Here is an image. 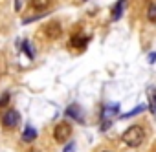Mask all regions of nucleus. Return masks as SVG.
Listing matches in <instances>:
<instances>
[{
  "mask_svg": "<svg viewBox=\"0 0 156 152\" xmlns=\"http://www.w3.org/2000/svg\"><path fill=\"white\" fill-rule=\"evenodd\" d=\"M143 139H145V130H143L141 125H132V126H129V128L121 134V141H123L127 147H132V148L140 147V145L143 143Z\"/></svg>",
  "mask_w": 156,
  "mask_h": 152,
  "instance_id": "nucleus-1",
  "label": "nucleus"
},
{
  "mask_svg": "<svg viewBox=\"0 0 156 152\" xmlns=\"http://www.w3.org/2000/svg\"><path fill=\"white\" fill-rule=\"evenodd\" d=\"M70 136H72V125L68 121H61V123L55 125V128H53V139L57 143H66L70 139Z\"/></svg>",
  "mask_w": 156,
  "mask_h": 152,
  "instance_id": "nucleus-2",
  "label": "nucleus"
},
{
  "mask_svg": "<svg viewBox=\"0 0 156 152\" xmlns=\"http://www.w3.org/2000/svg\"><path fill=\"white\" fill-rule=\"evenodd\" d=\"M61 33H62V28H61V24H59L57 20H51V22H48V24L44 26V35H46L50 40L59 39Z\"/></svg>",
  "mask_w": 156,
  "mask_h": 152,
  "instance_id": "nucleus-3",
  "label": "nucleus"
},
{
  "mask_svg": "<svg viewBox=\"0 0 156 152\" xmlns=\"http://www.w3.org/2000/svg\"><path fill=\"white\" fill-rule=\"evenodd\" d=\"M19 119H20V116H19L17 110H8V112L2 116V125H4L6 128H13V126L19 125Z\"/></svg>",
  "mask_w": 156,
  "mask_h": 152,
  "instance_id": "nucleus-4",
  "label": "nucleus"
},
{
  "mask_svg": "<svg viewBox=\"0 0 156 152\" xmlns=\"http://www.w3.org/2000/svg\"><path fill=\"white\" fill-rule=\"evenodd\" d=\"M68 117H72V119H75V121H79V123H83V112H81V108H79V105H70L68 108H66V112H64Z\"/></svg>",
  "mask_w": 156,
  "mask_h": 152,
  "instance_id": "nucleus-5",
  "label": "nucleus"
},
{
  "mask_svg": "<svg viewBox=\"0 0 156 152\" xmlns=\"http://www.w3.org/2000/svg\"><path fill=\"white\" fill-rule=\"evenodd\" d=\"M87 44H88V37L87 35H73L70 39V46L75 48V50H83Z\"/></svg>",
  "mask_w": 156,
  "mask_h": 152,
  "instance_id": "nucleus-6",
  "label": "nucleus"
},
{
  "mask_svg": "<svg viewBox=\"0 0 156 152\" xmlns=\"http://www.w3.org/2000/svg\"><path fill=\"white\" fill-rule=\"evenodd\" d=\"M147 99H149V112L156 114V88L154 86L147 90Z\"/></svg>",
  "mask_w": 156,
  "mask_h": 152,
  "instance_id": "nucleus-7",
  "label": "nucleus"
},
{
  "mask_svg": "<svg viewBox=\"0 0 156 152\" xmlns=\"http://www.w3.org/2000/svg\"><path fill=\"white\" fill-rule=\"evenodd\" d=\"M50 4H51V0H31L30 2L31 9H35V11H44L50 8Z\"/></svg>",
  "mask_w": 156,
  "mask_h": 152,
  "instance_id": "nucleus-8",
  "label": "nucleus"
},
{
  "mask_svg": "<svg viewBox=\"0 0 156 152\" xmlns=\"http://www.w3.org/2000/svg\"><path fill=\"white\" fill-rule=\"evenodd\" d=\"M22 139L24 141H28V143H31V141H35L37 139V130L31 126V125H28L26 128H24V134H22Z\"/></svg>",
  "mask_w": 156,
  "mask_h": 152,
  "instance_id": "nucleus-9",
  "label": "nucleus"
},
{
  "mask_svg": "<svg viewBox=\"0 0 156 152\" xmlns=\"http://www.w3.org/2000/svg\"><path fill=\"white\" fill-rule=\"evenodd\" d=\"M125 4H127V0H119V2L114 6V9H112V19L114 20H118L121 15H123V9H125Z\"/></svg>",
  "mask_w": 156,
  "mask_h": 152,
  "instance_id": "nucleus-10",
  "label": "nucleus"
},
{
  "mask_svg": "<svg viewBox=\"0 0 156 152\" xmlns=\"http://www.w3.org/2000/svg\"><path fill=\"white\" fill-rule=\"evenodd\" d=\"M147 19L151 22H156V0H151L149 9H147Z\"/></svg>",
  "mask_w": 156,
  "mask_h": 152,
  "instance_id": "nucleus-11",
  "label": "nucleus"
},
{
  "mask_svg": "<svg viewBox=\"0 0 156 152\" xmlns=\"http://www.w3.org/2000/svg\"><path fill=\"white\" fill-rule=\"evenodd\" d=\"M22 50L26 51V55H28L30 59H33V57H35V51H33V48L30 46V42H28V40H22Z\"/></svg>",
  "mask_w": 156,
  "mask_h": 152,
  "instance_id": "nucleus-12",
  "label": "nucleus"
},
{
  "mask_svg": "<svg viewBox=\"0 0 156 152\" xmlns=\"http://www.w3.org/2000/svg\"><path fill=\"white\" fill-rule=\"evenodd\" d=\"M8 103H9V94H8V92H4L2 95H0V110H4Z\"/></svg>",
  "mask_w": 156,
  "mask_h": 152,
  "instance_id": "nucleus-13",
  "label": "nucleus"
},
{
  "mask_svg": "<svg viewBox=\"0 0 156 152\" xmlns=\"http://www.w3.org/2000/svg\"><path fill=\"white\" fill-rule=\"evenodd\" d=\"M141 110H143V106H136V108H134V110H130L129 114H123V117H130V116H136V114H138V112H141Z\"/></svg>",
  "mask_w": 156,
  "mask_h": 152,
  "instance_id": "nucleus-14",
  "label": "nucleus"
},
{
  "mask_svg": "<svg viewBox=\"0 0 156 152\" xmlns=\"http://www.w3.org/2000/svg\"><path fill=\"white\" fill-rule=\"evenodd\" d=\"M24 2H26V0H15V11H20L22 6H24Z\"/></svg>",
  "mask_w": 156,
  "mask_h": 152,
  "instance_id": "nucleus-15",
  "label": "nucleus"
},
{
  "mask_svg": "<svg viewBox=\"0 0 156 152\" xmlns=\"http://www.w3.org/2000/svg\"><path fill=\"white\" fill-rule=\"evenodd\" d=\"M64 152H75V143H68L64 147Z\"/></svg>",
  "mask_w": 156,
  "mask_h": 152,
  "instance_id": "nucleus-16",
  "label": "nucleus"
},
{
  "mask_svg": "<svg viewBox=\"0 0 156 152\" xmlns=\"http://www.w3.org/2000/svg\"><path fill=\"white\" fill-rule=\"evenodd\" d=\"M103 152H108V150H103Z\"/></svg>",
  "mask_w": 156,
  "mask_h": 152,
  "instance_id": "nucleus-17",
  "label": "nucleus"
}]
</instances>
